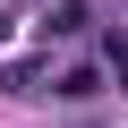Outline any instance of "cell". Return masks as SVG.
Segmentation results:
<instances>
[{"mask_svg": "<svg viewBox=\"0 0 128 128\" xmlns=\"http://www.w3.org/2000/svg\"><path fill=\"white\" fill-rule=\"evenodd\" d=\"M0 34H9V17H0Z\"/></svg>", "mask_w": 128, "mask_h": 128, "instance_id": "cell-3", "label": "cell"}, {"mask_svg": "<svg viewBox=\"0 0 128 128\" xmlns=\"http://www.w3.org/2000/svg\"><path fill=\"white\" fill-rule=\"evenodd\" d=\"M102 51H111V60H102V68H111V77H120V86H128V34H111V43H102Z\"/></svg>", "mask_w": 128, "mask_h": 128, "instance_id": "cell-2", "label": "cell"}, {"mask_svg": "<svg viewBox=\"0 0 128 128\" xmlns=\"http://www.w3.org/2000/svg\"><path fill=\"white\" fill-rule=\"evenodd\" d=\"M17 86H26V94H51V102H86V94L102 86V68H94L86 51H60V60H34Z\"/></svg>", "mask_w": 128, "mask_h": 128, "instance_id": "cell-1", "label": "cell"}]
</instances>
